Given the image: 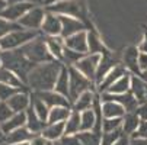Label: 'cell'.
Returning a JSON list of instances; mask_svg holds the SVG:
<instances>
[{"label": "cell", "instance_id": "7a4b0ae2", "mask_svg": "<svg viewBox=\"0 0 147 145\" xmlns=\"http://www.w3.org/2000/svg\"><path fill=\"white\" fill-rule=\"evenodd\" d=\"M2 57L3 67L13 71L20 80L26 84V78L29 73L34 70L36 64H34L31 59L26 58V55L22 52V49H13V51H2L0 52Z\"/></svg>", "mask_w": 147, "mask_h": 145}, {"label": "cell", "instance_id": "1f68e13d", "mask_svg": "<svg viewBox=\"0 0 147 145\" xmlns=\"http://www.w3.org/2000/svg\"><path fill=\"white\" fill-rule=\"evenodd\" d=\"M64 125H66V135H77V134H80V126H82L80 112L73 110L70 118L64 122Z\"/></svg>", "mask_w": 147, "mask_h": 145}, {"label": "cell", "instance_id": "4316f807", "mask_svg": "<svg viewBox=\"0 0 147 145\" xmlns=\"http://www.w3.org/2000/svg\"><path fill=\"white\" fill-rule=\"evenodd\" d=\"M0 83L3 84H7L10 87H15V89H19V90H25V83L20 80L13 71L7 70V68H0Z\"/></svg>", "mask_w": 147, "mask_h": 145}, {"label": "cell", "instance_id": "f5cc1de1", "mask_svg": "<svg viewBox=\"0 0 147 145\" xmlns=\"http://www.w3.org/2000/svg\"><path fill=\"white\" fill-rule=\"evenodd\" d=\"M6 7H7V2L6 0H0V13H2Z\"/></svg>", "mask_w": 147, "mask_h": 145}, {"label": "cell", "instance_id": "74e56055", "mask_svg": "<svg viewBox=\"0 0 147 145\" xmlns=\"http://www.w3.org/2000/svg\"><path fill=\"white\" fill-rule=\"evenodd\" d=\"M18 29H22V26H20L18 22H10V20L0 16V39H2L3 36H6V35H9L13 31H18Z\"/></svg>", "mask_w": 147, "mask_h": 145}, {"label": "cell", "instance_id": "2e32d148", "mask_svg": "<svg viewBox=\"0 0 147 145\" xmlns=\"http://www.w3.org/2000/svg\"><path fill=\"white\" fill-rule=\"evenodd\" d=\"M32 99L31 96L26 93V90H20L18 92L15 96H12L7 100V105L12 108V110L15 113H20V112H26V109L31 106Z\"/></svg>", "mask_w": 147, "mask_h": 145}, {"label": "cell", "instance_id": "d6986e66", "mask_svg": "<svg viewBox=\"0 0 147 145\" xmlns=\"http://www.w3.org/2000/svg\"><path fill=\"white\" fill-rule=\"evenodd\" d=\"M140 105L147 103V80L140 76L131 74V90H130Z\"/></svg>", "mask_w": 147, "mask_h": 145}, {"label": "cell", "instance_id": "5bb4252c", "mask_svg": "<svg viewBox=\"0 0 147 145\" xmlns=\"http://www.w3.org/2000/svg\"><path fill=\"white\" fill-rule=\"evenodd\" d=\"M61 19V36L69 38L74 33H79L82 31H85V25L82 23V20L73 16H60Z\"/></svg>", "mask_w": 147, "mask_h": 145}, {"label": "cell", "instance_id": "3957f363", "mask_svg": "<svg viewBox=\"0 0 147 145\" xmlns=\"http://www.w3.org/2000/svg\"><path fill=\"white\" fill-rule=\"evenodd\" d=\"M20 49H22V52L26 55V58L31 59L32 63L36 64V65L54 61V57L50 54V51L47 48L45 38H42V36H36L34 41L28 42L25 47H22Z\"/></svg>", "mask_w": 147, "mask_h": 145}, {"label": "cell", "instance_id": "7c38bea8", "mask_svg": "<svg viewBox=\"0 0 147 145\" xmlns=\"http://www.w3.org/2000/svg\"><path fill=\"white\" fill-rule=\"evenodd\" d=\"M64 45L69 49H73L80 54H89V42H88V32L82 31L64 39Z\"/></svg>", "mask_w": 147, "mask_h": 145}, {"label": "cell", "instance_id": "b9f144b4", "mask_svg": "<svg viewBox=\"0 0 147 145\" xmlns=\"http://www.w3.org/2000/svg\"><path fill=\"white\" fill-rule=\"evenodd\" d=\"M13 115H15V112L7 105V102H0V125L5 123V122H7Z\"/></svg>", "mask_w": 147, "mask_h": 145}, {"label": "cell", "instance_id": "be15d7a7", "mask_svg": "<svg viewBox=\"0 0 147 145\" xmlns=\"http://www.w3.org/2000/svg\"><path fill=\"white\" fill-rule=\"evenodd\" d=\"M58 145H61V144H58Z\"/></svg>", "mask_w": 147, "mask_h": 145}, {"label": "cell", "instance_id": "e575fe53", "mask_svg": "<svg viewBox=\"0 0 147 145\" xmlns=\"http://www.w3.org/2000/svg\"><path fill=\"white\" fill-rule=\"evenodd\" d=\"M85 57V54H80V52H76L73 49H69V48H64V52H63V59L61 63L67 65V67H73L76 65L79 61Z\"/></svg>", "mask_w": 147, "mask_h": 145}, {"label": "cell", "instance_id": "8d00e7d4", "mask_svg": "<svg viewBox=\"0 0 147 145\" xmlns=\"http://www.w3.org/2000/svg\"><path fill=\"white\" fill-rule=\"evenodd\" d=\"M88 42H89V54H107L108 51L105 49V47L102 45V42L96 38V35L88 32Z\"/></svg>", "mask_w": 147, "mask_h": 145}, {"label": "cell", "instance_id": "bcb514c9", "mask_svg": "<svg viewBox=\"0 0 147 145\" xmlns=\"http://www.w3.org/2000/svg\"><path fill=\"white\" fill-rule=\"evenodd\" d=\"M48 144H50V141H47L41 134L35 135V136L31 139V142H29V145H48Z\"/></svg>", "mask_w": 147, "mask_h": 145}, {"label": "cell", "instance_id": "ee69618b", "mask_svg": "<svg viewBox=\"0 0 147 145\" xmlns=\"http://www.w3.org/2000/svg\"><path fill=\"white\" fill-rule=\"evenodd\" d=\"M131 138H143V139H147V120H141L137 132L133 134Z\"/></svg>", "mask_w": 147, "mask_h": 145}, {"label": "cell", "instance_id": "6f0895ef", "mask_svg": "<svg viewBox=\"0 0 147 145\" xmlns=\"http://www.w3.org/2000/svg\"><path fill=\"white\" fill-rule=\"evenodd\" d=\"M0 68H3V63H2V57H0Z\"/></svg>", "mask_w": 147, "mask_h": 145}, {"label": "cell", "instance_id": "c3c4849f", "mask_svg": "<svg viewBox=\"0 0 147 145\" xmlns=\"http://www.w3.org/2000/svg\"><path fill=\"white\" fill-rule=\"evenodd\" d=\"M137 48H138L140 52H146V54H147V32L143 35V39H141V42L138 44Z\"/></svg>", "mask_w": 147, "mask_h": 145}, {"label": "cell", "instance_id": "680465c9", "mask_svg": "<svg viewBox=\"0 0 147 145\" xmlns=\"http://www.w3.org/2000/svg\"><path fill=\"white\" fill-rule=\"evenodd\" d=\"M48 145H54V142H50V144H48Z\"/></svg>", "mask_w": 147, "mask_h": 145}, {"label": "cell", "instance_id": "4dcf8cb0", "mask_svg": "<svg viewBox=\"0 0 147 145\" xmlns=\"http://www.w3.org/2000/svg\"><path fill=\"white\" fill-rule=\"evenodd\" d=\"M71 112H73L71 108H64V106L53 108V109L50 110L48 123H60V122H66V120L70 118Z\"/></svg>", "mask_w": 147, "mask_h": 145}, {"label": "cell", "instance_id": "ab89813d", "mask_svg": "<svg viewBox=\"0 0 147 145\" xmlns=\"http://www.w3.org/2000/svg\"><path fill=\"white\" fill-rule=\"evenodd\" d=\"M121 126H122V118H112L102 120V132H112L121 129Z\"/></svg>", "mask_w": 147, "mask_h": 145}, {"label": "cell", "instance_id": "6125c7cd", "mask_svg": "<svg viewBox=\"0 0 147 145\" xmlns=\"http://www.w3.org/2000/svg\"><path fill=\"white\" fill-rule=\"evenodd\" d=\"M54 145H58V144H54Z\"/></svg>", "mask_w": 147, "mask_h": 145}, {"label": "cell", "instance_id": "603a6c76", "mask_svg": "<svg viewBox=\"0 0 147 145\" xmlns=\"http://www.w3.org/2000/svg\"><path fill=\"white\" fill-rule=\"evenodd\" d=\"M141 123V119L140 116L137 115V112H127L124 116H122V132L125 135H133L137 132L138 126Z\"/></svg>", "mask_w": 147, "mask_h": 145}, {"label": "cell", "instance_id": "91938a15", "mask_svg": "<svg viewBox=\"0 0 147 145\" xmlns=\"http://www.w3.org/2000/svg\"><path fill=\"white\" fill-rule=\"evenodd\" d=\"M2 145H7V144H2Z\"/></svg>", "mask_w": 147, "mask_h": 145}, {"label": "cell", "instance_id": "11a10c76", "mask_svg": "<svg viewBox=\"0 0 147 145\" xmlns=\"http://www.w3.org/2000/svg\"><path fill=\"white\" fill-rule=\"evenodd\" d=\"M7 3H18V2H26V0H6Z\"/></svg>", "mask_w": 147, "mask_h": 145}, {"label": "cell", "instance_id": "52a82bcc", "mask_svg": "<svg viewBox=\"0 0 147 145\" xmlns=\"http://www.w3.org/2000/svg\"><path fill=\"white\" fill-rule=\"evenodd\" d=\"M100 100L102 102H117L125 109V112H136L140 106V103L137 102L136 96L128 92V93H124V94H112L105 92L100 94Z\"/></svg>", "mask_w": 147, "mask_h": 145}, {"label": "cell", "instance_id": "4fadbf2b", "mask_svg": "<svg viewBox=\"0 0 147 145\" xmlns=\"http://www.w3.org/2000/svg\"><path fill=\"white\" fill-rule=\"evenodd\" d=\"M138 55H140V51H138L137 47H128L125 49L124 57H122L124 67L127 70H130V73H133V76H140V77L146 78L144 74L140 71V67H138Z\"/></svg>", "mask_w": 147, "mask_h": 145}, {"label": "cell", "instance_id": "8fae6325", "mask_svg": "<svg viewBox=\"0 0 147 145\" xmlns=\"http://www.w3.org/2000/svg\"><path fill=\"white\" fill-rule=\"evenodd\" d=\"M34 94L42 100L50 109L58 108V106H64V108H70V106H71V102L69 100V97H66V96H63V94L57 93L55 90L38 92V93H34Z\"/></svg>", "mask_w": 147, "mask_h": 145}, {"label": "cell", "instance_id": "94428289", "mask_svg": "<svg viewBox=\"0 0 147 145\" xmlns=\"http://www.w3.org/2000/svg\"><path fill=\"white\" fill-rule=\"evenodd\" d=\"M0 52H2V48H0Z\"/></svg>", "mask_w": 147, "mask_h": 145}, {"label": "cell", "instance_id": "d4e9b609", "mask_svg": "<svg viewBox=\"0 0 147 145\" xmlns=\"http://www.w3.org/2000/svg\"><path fill=\"white\" fill-rule=\"evenodd\" d=\"M22 126H26V113L25 112H20V113H15L7 122L2 123L0 125V128H2V131L7 135L10 134L12 131L15 129H19Z\"/></svg>", "mask_w": 147, "mask_h": 145}, {"label": "cell", "instance_id": "8992f818", "mask_svg": "<svg viewBox=\"0 0 147 145\" xmlns=\"http://www.w3.org/2000/svg\"><path fill=\"white\" fill-rule=\"evenodd\" d=\"M100 58H102L100 54H86L73 67H76L83 76L95 83V77H96V71H98V67L100 63Z\"/></svg>", "mask_w": 147, "mask_h": 145}, {"label": "cell", "instance_id": "f35d334b", "mask_svg": "<svg viewBox=\"0 0 147 145\" xmlns=\"http://www.w3.org/2000/svg\"><path fill=\"white\" fill-rule=\"evenodd\" d=\"M122 135H124L122 129H117V131H112V132H102L100 145H114Z\"/></svg>", "mask_w": 147, "mask_h": 145}, {"label": "cell", "instance_id": "83f0119b", "mask_svg": "<svg viewBox=\"0 0 147 145\" xmlns=\"http://www.w3.org/2000/svg\"><path fill=\"white\" fill-rule=\"evenodd\" d=\"M125 109L117 102H102V115L103 119H112V118H122Z\"/></svg>", "mask_w": 147, "mask_h": 145}, {"label": "cell", "instance_id": "cb8c5ba5", "mask_svg": "<svg viewBox=\"0 0 147 145\" xmlns=\"http://www.w3.org/2000/svg\"><path fill=\"white\" fill-rule=\"evenodd\" d=\"M25 113H26V128L32 134H41L42 132V129L47 126V123L39 119V116L36 115V112L32 108V103H31V106L26 109Z\"/></svg>", "mask_w": 147, "mask_h": 145}, {"label": "cell", "instance_id": "db71d44e", "mask_svg": "<svg viewBox=\"0 0 147 145\" xmlns=\"http://www.w3.org/2000/svg\"><path fill=\"white\" fill-rule=\"evenodd\" d=\"M58 2H63V0H44V3H45L47 6H50V5H54V3H58Z\"/></svg>", "mask_w": 147, "mask_h": 145}, {"label": "cell", "instance_id": "44dd1931", "mask_svg": "<svg viewBox=\"0 0 147 145\" xmlns=\"http://www.w3.org/2000/svg\"><path fill=\"white\" fill-rule=\"evenodd\" d=\"M38 135V134H32L26 126H22L19 129L12 131L10 134L6 135V144L12 145V144H24V142H31V139Z\"/></svg>", "mask_w": 147, "mask_h": 145}, {"label": "cell", "instance_id": "60d3db41", "mask_svg": "<svg viewBox=\"0 0 147 145\" xmlns=\"http://www.w3.org/2000/svg\"><path fill=\"white\" fill-rule=\"evenodd\" d=\"M18 92H20V90L15 89V87H10L7 84H3V83H0V102H7Z\"/></svg>", "mask_w": 147, "mask_h": 145}, {"label": "cell", "instance_id": "9f6ffc18", "mask_svg": "<svg viewBox=\"0 0 147 145\" xmlns=\"http://www.w3.org/2000/svg\"><path fill=\"white\" fill-rule=\"evenodd\" d=\"M12 145H29V142H24V144H12Z\"/></svg>", "mask_w": 147, "mask_h": 145}, {"label": "cell", "instance_id": "484cf974", "mask_svg": "<svg viewBox=\"0 0 147 145\" xmlns=\"http://www.w3.org/2000/svg\"><path fill=\"white\" fill-rule=\"evenodd\" d=\"M95 97L96 94L92 92V90H88L83 94L79 96V99L73 103V110L76 112H85V110H89L93 108V103H95Z\"/></svg>", "mask_w": 147, "mask_h": 145}, {"label": "cell", "instance_id": "277c9868", "mask_svg": "<svg viewBox=\"0 0 147 145\" xmlns=\"http://www.w3.org/2000/svg\"><path fill=\"white\" fill-rule=\"evenodd\" d=\"M36 36H39L38 31H32V29H18L10 32L9 35L3 36L0 39V48L2 51H13V49H20L22 47H25L28 42L34 41Z\"/></svg>", "mask_w": 147, "mask_h": 145}, {"label": "cell", "instance_id": "ba28073f", "mask_svg": "<svg viewBox=\"0 0 147 145\" xmlns=\"http://www.w3.org/2000/svg\"><path fill=\"white\" fill-rule=\"evenodd\" d=\"M47 12L55 13L58 16H73L77 17L82 15V9L77 0H63V2L47 6Z\"/></svg>", "mask_w": 147, "mask_h": 145}, {"label": "cell", "instance_id": "681fc988", "mask_svg": "<svg viewBox=\"0 0 147 145\" xmlns=\"http://www.w3.org/2000/svg\"><path fill=\"white\" fill-rule=\"evenodd\" d=\"M130 141H131V139L128 138V135H125V134H124V135H122V136H121L114 145H130Z\"/></svg>", "mask_w": 147, "mask_h": 145}, {"label": "cell", "instance_id": "ac0fdd59", "mask_svg": "<svg viewBox=\"0 0 147 145\" xmlns=\"http://www.w3.org/2000/svg\"><path fill=\"white\" fill-rule=\"evenodd\" d=\"M41 135H42L47 141H50V142H60L63 138L66 136V125H64V122L47 123V126L42 129Z\"/></svg>", "mask_w": 147, "mask_h": 145}, {"label": "cell", "instance_id": "e0dca14e", "mask_svg": "<svg viewBox=\"0 0 147 145\" xmlns=\"http://www.w3.org/2000/svg\"><path fill=\"white\" fill-rule=\"evenodd\" d=\"M127 74V68L124 67V64H117L108 74H107V77H105L103 80H102V83L98 86V92L102 94V93H105V92H108V89L114 84V83L117 81V80H119L122 76H125Z\"/></svg>", "mask_w": 147, "mask_h": 145}, {"label": "cell", "instance_id": "9c48e42d", "mask_svg": "<svg viewBox=\"0 0 147 145\" xmlns=\"http://www.w3.org/2000/svg\"><path fill=\"white\" fill-rule=\"evenodd\" d=\"M31 9H34V3L31 2V0L10 3V5H7V7L2 13H0V16L10 20V22H19V19L24 17Z\"/></svg>", "mask_w": 147, "mask_h": 145}, {"label": "cell", "instance_id": "5b68a950", "mask_svg": "<svg viewBox=\"0 0 147 145\" xmlns=\"http://www.w3.org/2000/svg\"><path fill=\"white\" fill-rule=\"evenodd\" d=\"M69 76H70V94L69 99L71 105L79 99L80 94H83L88 90H92V86L95 84L88 77L83 76L76 67H69Z\"/></svg>", "mask_w": 147, "mask_h": 145}, {"label": "cell", "instance_id": "f907efd6", "mask_svg": "<svg viewBox=\"0 0 147 145\" xmlns=\"http://www.w3.org/2000/svg\"><path fill=\"white\" fill-rule=\"evenodd\" d=\"M130 145H147V139H143V138H131Z\"/></svg>", "mask_w": 147, "mask_h": 145}, {"label": "cell", "instance_id": "816d5d0a", "mask_svg": "<svg viewBox=\"0 0 147 145\" xmlns=\"http://www.w3.org/2000/svg\"><path fill=\"white\" fill-rule=\"evenodd\" d=\"M2 144H6V134L2 131V128H0V145Z\"/></svg>", "mask_w": 147, "mask_h": 145}, {"label": "cell", "instance_id": "836d02e7", "mask_svg": "<svg viewBox=\"0 0 147 145\" xmlns=\"http://www.w3.org/2000/svg\"><path fill=\"white\" fill-rule=\"evenodd\" d=\"M32 108H34V110L36 112V115L39 116L41 120L48 123V116H50V110L51 109L39 97H36L34 93H32Z\"/></svg>", "mask_w": 147, "mask_h": 145}, {"label": "cell", "instance_id": "7402d4cb", "mask_svg": "<svg viewBox=\"0 0 147 145\" xmlns=\"http://www.w3.org/2000/svg\"><path fill=\"white\" fill-rule=\"evenodd\" d=\"M45 42L50 54L54 57V59L61 61L63 59V52H64V38L63 36H45Z\"/></svg>", "mask_w": 147, "mask_h": 145}, {"label": "cell", "instance_id": "9a60e30c", "mask_svg": "<svg viewBox=\"0 0 147 145\" xmlns=\"http://www.w3.org/2000/svg\"><path fill=\"white\" fill-rule=\"evenodd\" d=\"M41 31L47 36H61V19H60V16L55 13L47 12L42 26H41Z\"/></svg>", "mask_w": 147, "mask_h": 145}, {"label": "cell", "instance_id": "f1b7e54d", "mask_svg": "<svg viewBox=\"0 0 147 145\" xmlns=\"http://www.w3.org/2000/svg\"><path fill=\"white\" fill-rule=\"evenodd\" d=\"M54 90H55L57 93L63 94V96L69 97V94H70V76H69V67H67V65L63 67V70H61V73H60V76H58V78H57V83H55ZM69 100H70V99H69Z\"/></svg>", "mask_w": 147, "mask_h": 145}, {"label": "cell", "instance_id": "7bdbcfd3", "mask_svg": "<svg viewBox=\"0 0 147 145\" xmlns=\"http://www.w3.org/2000/svg\"><path fill=\"white\" fill-rule=\"evenodd\" d=\"M58 144H61V145H83L77 135H66Z\"/></svg>", "mask_w": 147, "mask_h": 145}, {"label": "cell", "instance_id": "30bf717a", "mask_svg": "<svg viewBox=\"0 0 147 145\" xmlns=\"http://www.w3.org/2000/svg\"><path fill=\"white\" fill-rule=\"evenodd\" d=\"M45 15H47V10L41 9V7H34L24 17H20L18 23L22 26V28H25V29L38 31V29H41V26H42Z\"/></svg>", "mask_w": 147, "mask_h": 145}, {"label": "cell", "instance_id": "6da1fadb", "mask_svg": "<svg viewBox=\"0 0 147 145\" xmlns=\"http://www.w3.org/2000/svg\"><path fill=\"white\" fill-rule=\"evenodd\" d=\"M63 67H64V64L58 59L35 65L26 78V86L34 93L54 90L57 78H58Z\"/></svg>", "mask_w": 147, "mask_h": 145}, {"label": "cell", "instance_id": "d6a6232c", "mask_svg": "<svg viewBox=\"0 0 147 145\" xmlns=\"http://www.w3.org/2000/svg\"><path fill=\"white\" fill-rule=\"evenodd\" d=\"M82 118V126H80V132H88V131H93L96 126V113L93 109L85 110L80 113Z\"/></svg>", "mask_w": 147, "mask_h": 145}, {"label": "cell", "instance_id": "d590c367", "mask_svg": "<svg viewBox=\"0 0 147 145\" xmlns=\"http://www.w3.org/2000/svg\"><path fill=\"white\" fill-rule=\"evenodd\" d=\"M77 136H79V139L82 141L83 145H100L102 134H98L95 131H88V132L77 134Z\"/></svg>", "mask_w": 147, "mask_h": 145}, {"label": "cell", "instance_id": "ffe728a7", "mask_svg": "<svg viewBox=\"0 0 147 145\" xmlns=\"http://www.w3.org/2000/svg\"><path fill=\"white\" fill-rule=\"evenodd\" d=\"M115 61L114 58L109 55V52L103 54L102 58H100V63H99V67H98V71H96V77H95V86H99L102 80L107 77V74L115 67Z\"/></svg>", "mask_w": 147, "mask_h": 145}, {"label": "cell", "instance_id": "f546056e", "mask_svg": "<svg viewBox=\"0 0 147 145\" xmlns=\"http://www.w3.org/2000/svg\"><path fill=\"white\" fill-rule=\"evenodd\" d=\"M130 90H131V74L127 73L125 76H122L119 80H117L114 84L108 89V93L124 94V93H128Z\"/></svg>", "mask_w": 147, "mask_h": 145}, {"label": "cell", "instance_id": "7dc6e473", "mask_svg": "<svg viewBox=\"0 0 147 145\" xmlns=\"http://www.w3.org/2000/svg\"><path fill=\"white\" fill-rule=\"evenodd\" d=\"M136 112H137V115L140 116L141 120H147V103H144V105H140Z\"/></svg>", "mask_w": 147, "mask_h": 145}, {"label": "cell", "instance_id": "f6af8a7d", "mask_svg": "<svg viewBox=\"0 0 147 145\" xmlns=\"http://www.w3.org/2000/svg\"><path fill=\"white\" fill-rule=\"evenodd\" d=\"M138 67L143 74L147 73V54L146 52H140V55H138Z\"/></svg>", "mask_w": 147, "mask_h": 145}]
</instances>
